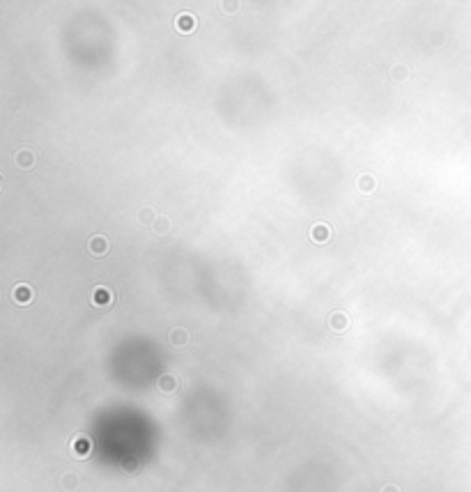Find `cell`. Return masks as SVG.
<instances>
[{"instance_id":"30bf717a","label":"cell","mask_w":471,"mask_h":492,"mask_svg":"<svg viewBox=\"0 0 471 492\" xmlns=\"http://www.w3.org/2000/svg\"><path fill=\"white\" fill-rule=\"evenodd\" d=\"M12 297H14V301H18V304H28V301L32 299V290H30V285L21 283V285H16V288H14Z\"/></svg>"},{"instance_id":"8fae6325","label":"cell","mask_w":471,"mask_h":492,"mask_svg":"<svg viewBox=\"0 0 471 492\" xmlns=\"http://www.w3.org/2000/svg\"><path fill=\"white\" fill-rule=\"evenodd\" d=\"M159 389L163 391V394H173L175 389H177V379H175V375H161L159 377Z\"/></svg>"},{"instance_id":"ba28073f","label":"cell","mask_w":471,"mask_h":492,"mask_svg":"<svg viewBox=\"0 0 471 492\" xmlns=\"http://www.w3.org/2000/svg\"><path fill=\"white\" fill-rule=\"evenodd\" d=\"M71 448H74V456L85 458L87 453L92 451V442L87 440V437H83V435H79V437L74 440V444H71Z\"/></svg>"},{"instance_id":"5bb4252c","label":"cell","mask_w":471,"mask_h":492,"mask_svg":"<svg viewBox=\"0 0 471 492\" xmlns=\"http://www.w3.org/2000/svg\"><path fill=\"white\" fill-rule=\"evenodd\" d=\"M138 219L143 226H152V223L157 221V216H154V210H152V207H145V210H140Z\"/></svg>"},{"instance_id":"3957f363","label":"cell","mask_w":471,"mask_h":492,"mask_svg":"<svg viewBox=\"0 0 471 492\" xmlns=\"http://www.w3.org/2000/svg\"><path fill=\"white\" fill-rule=\"evenodd\" d=\"M175 26H177L179 33L189 35V33H193V28H195V16L189 14V12H182V14H177V18H175Z\"/></svg>"},{"instance_id":"4fadbf2b","label":"cell","mask_w":471,"mask_h":492,"mask_svg":"<svg viewBox=\"0 0 471 492\" xmlns=\"http://www.w3.org/2000/svg\"><path fill=\"white\" fill-rule=\"evenodd\" d=\"M407 76H409V69H407L405 65H395V67L391 69V79L395 81V83H400V81H405Z\"/></svg>"},{"instance_id":"5b68a950","label":"cell","mask_w":471,"mask_h":492,"mask_svg":"<svg viewBox=\"0 0 471 492\" xmlns=\"http://www.w3.org/2000/svg\"><path fill=\"white\" fill-rule=\"evenodd\" d=\"M347 327H349L347 313H342V311H336V313H331V315H329V329H333V331H345Z\"/></svg>"},{"instance_id":"7c38bea8","label":"cell","mask_w":471,"mask_h":492,"mask_svg":"<svg viewBox=\"0 0 471 492\" xmlns=\"http://www.w3.org/2000/svg\"><path fill=\"white\" fill-rule=\"evenodd\" d=\"M377 186V180L373 175H361L358 177V189L363 191V194H373Z\"/></svg>"},{"instance_id":"277c9868","label":"cell","mask_w":471,"mask_h":492,"mask_svg":"<svg viewBox=\"0 0 471 492\" xmlns=\"http://www.w3.org/2000/svg\"><path fill=\"white\" fill-rule=\"evenodd\" d=\"M333 237V230L326 226V223H315L313 228H310V239L313 242H326V239H331Z\"/></svg>"},{"instance_id":"7a4b0ae2","label":"cell","mask_w":471,"mask_h":492,"mask_svg":"<svg viewBox=\"0 0 471 492\" xmlns=\"http://www.w3.org/2000/svg\"><path fill=\"white\" fill-rule=\"evenodd\" d=\"M90 304L97 308H104V306H111L113 304V290L106 288V285H97L92 290V297H90Z\"/></svg>"},{"instance_id":"2e32d148","label":"cell","mask_w":471,"mask_h":492,"mask_svg":"<svg viewBox=\"0 0 471 492\" xmlns=\"http://www.w3.org/2000/svg\"><path fill=\"white\" fill-rule=\"evenodd\" d=\"M382 492H400V490H398L395 485H384V488H382Z\"/></svg>"},{"instance_id":"9c48e42d","label":"cell","mask_w":471,"mask_h":492,"mask_svg":"<svg viewBox=\"0 0 471 492\" xmlns=\"http://www.w3.org/2000/svg\"><path fill=\"white\" fill-rule=\"evenodd\" d=\"M14 161H16L18 168H32L35 166V154L30 152V149H18L16 154H14Z\"/></svg>"},{"instance_id":"6da1fadb","label":"cell","mask_w":471,"mask_h":492,"mask_svg":"<svg viewBox=\"0 0 471 492\" xmlns=\"http://www.w3.org/2000/svg\"><path fill=\"white\" fill-rule=\"evenodd\" d=\"M108 248H111V242H108L106 235H92V237L87 239V251H90V255H95V258L106 255Z\"/></svg>"},{"instance_id":"52a82bcc","label":"cell","mask_w":471,"mask_h":492,"mask_svg":"<svg viewBox=\"0 0 471 492\" xmlns=\"http://www.w3.org/2000/svg\"><path fill=\"white\" fill-rule=\"evenodd\" d=\"M170 230H173V221L168 219V216H163V214H161V216H157V221L152 223V232H154V235H159V237L168 235Z\"/></svg>"},{"instance_id":"9a60e30c","label":"cell","mask_w":471,"mask_h":492,"mask_svg":"<svg viewBox=\"0 0 471 492\" xmlns=\"http://www.w3.org/2000/svg\"><path fill=\"white\" fill-rule=\"evenodd\" d=\"M76 485H79V476L76 474H65L62 476V488H65V490H74Z\"/></svg>"},{"instance_id":"8992f818","label":"cell","mask_w":471,"mask_h":492,"mask_svg":"<svg viewBox=\"0 0 471 492\" xmlns=\"http://www.w3.org/2000/svg\"><path fill=\"white\" fill-rule=\"evenodd\" d=\"M168 341H170L175 347H182V345L189 343V331H186L184 327H175V329L168 331Z\"/></svg>"}]
</instances>
